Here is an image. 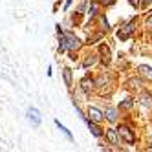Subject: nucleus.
<instances>
[{"instance_id": "15", "label": "nucleus", "mask_w": 152, "mask_h": 152, "mask_svg": "<svg viewBox=\"0 0 152 152\" xmlns=\"http://www.w3.org/2000/svg\"><path fill=\"white\" fill-rule=\"evenodd\" d=\"M147 26H148V28H152V15L147 18Z\"/></svg>"}, {"instance_id": "9", "label": "nucleus", "mask_w": 152, "mask_h": 152, "mask_svg": "<svg viewBox=\"0 0 152 152\" xmlns=\"http://www.w3.org/2000/svg\"><path fill=\"white\" fill-rule=\"evenodd\" d=\"M139 72H141V75H145V77L152 79V68L147 66V64H141V66H139Z\"/></svg>"}, {"instance_id": "2", "label": "nucleus", "mask_w": 152, "mask_h": 152, "mask_svg": "<svg viewBox=\"0 0 152 152\" xmlns=\"http://www.w3.org/2000/svg\"><path fill=\"white\" fill-rule=\"evenodd\" d=\"M28 121L31 123V126H40V121H42V117H40V112L37 110V108H28Z\"/></svg>"}, {"instance_id": "1", "label": "nucleus", "mask_w": 152, "mask_h": 152, "mask_svg": "<svg viewBox=\"0 0 152 152\" xmlns=\"http://www.w3.org/2000/svg\"><path fill=\"white\" fill-rule=\"evenodd\" d=\"M59 35H61V46H59L61 51L77 50V48L81 46V40L75 37L73 33H64V31H61V28H59Z\"/></svg>"}, {"instance_id": "4", "label": "nucleus", "mask_w": 152, "mask_h": 152, "mask_svg": "<svg viewBox=\"0 0 152 152\" xmlns=\"http://www.w3.org/2000/svg\"><path fill=\"white\" fill-rule=\"evenodd\" d=\"M88 115H90V121H94V123H99V121H103V112L99 110V108H95V106H90L88 108Z\"/></svg>"}, {"instance_id": "11", "label": "nucleus", "mask_w": 152, "mask_h": 152, "mask_svg": "<svg viewBox=\"0 0 152 152\" xmlns=\"http://www.w3.org/2000/svg\"><path fill=\"white\" fill-rule=\"evenodd\" d=\"M141 104H143V106H152V95L143 94V95H141Z\"/></svg>"}, {"instance_id": "19", "label": "nucleus", "mask_w": 152, "mask_h": 152, "mask_svg": "<svg viewBox=\"0 0 152 152\" xmlns=\"http://www.w3.org/2000/svg\"><path fill=\"white\" fill-rule=\"evenodd\" d=\"M101 2H103V4H104V2H106V4H112V0H101Z\"/></svg>"}, {"instance_id": "10", "label": "nucleus", "mask_w": 152, "mask_h": 152, "mask_svg": "<svg viewBox=\"0 0 152 152\" xmlns=\"http://www.w3.org/2000/svg\"><path fill=\"white\" fill-rule=\"evenodd\" d=\"M106 119H108V121H115V119H117V110H115V108H106Z\"/></svg>"}, {"instance_id": "13", "label": "nucleus", "mask_w": 152, "mask_h": 152, "mask_svg": "<svg viewBox=\"0 0 152 152\" xmlns=\"http://www.w3.org/2000/svg\"><path fill=\"white\" fill-rule=\"evenodd\" d=\"M128 106H132V101H130V99H126L125 103H121V108H128Z\"/></svg>"}, {"instance_id": "12", "label": "nucleus", "mask_w": 152, "mask_h": 152, "mask_svg": "<svg viewBox=\"0 0 152 152\" xmlns=\"http://www.w3.org/2000/svg\"><path fill=\"white\" fill-rule=\"evenodd\" d=\"M64 81H66V86H72V70L64 68Z\"/></svg>"}, {"instance_id": "17", "label": "nucleus", "mask_w": 152, "mask_h": 152, "mask_svg": "<svg viewBox=\"0 0 152 152\" xmlns=\"http://www.w3.org/2000/svg\"><path fill=\"white\" fill-rule=\"evenodd\" d=\"M130 4H134V6H137V0H128Z\"/></svg>"}, {"instance_id": "7", "label": "nucleus", "mask_w": 152, "mask_h": 152, "mask_svg": "<svg viewBox=\"0 0 152 152\" xmlns=\"http://www.w3.org/2000/svg\"><path fill=\"white\" fill-rule=\"evenodd\" d=\"M55 125H57V128L61 130V132H62L64 136H66V139H68V141H73V136H72V132H70V130H68L66 126H64V125L59 121V119H55Z\"/></svg>"}, {"instance_id": "6", "label": "nucleus", "mask_w": 152, "mask_h": 152, "mask_svg": "<svg viewBox=\"0 0 152 152\" xmlns=\"http://www.w3.org/2000/svg\"><path fill=\"white\" fill-rule=\"evenodd\" d=\"M86 125H88V128L92 130V134H94L95 137H101V136H103V130H101L99 126H97L94 121H90V119H86Z\"/></svg>"}, {"instance_id": "3", "label": "nucleus", "mask_w": 152, "mask_h": 152, "mask_svg": "<svg viewBox=\"0 0 152 152\" xmlns=\"http://www.w3.org/2000/svg\"><path fill=\"white\" fill-rule=\"evenodd\" d=\"M117 134L121 136V137L126 141V143H130V145H132L134 141H136V137H134V134H132V130H130L128 126H125V125H121V126L117 128Z\"/></svg>"}, {"instance_id": "18", "label": "nucleus", "mask_w": 152, "mask_h": 152, "mask_svg": "<svg viewBox=\"0 0 152 152\" xmlns=\"http://www.w3.org/2000/svg\"><path fill=\"white\" fill-rule=\"evenodd\" d=\"M70 4H72V0H66V9L70 7Z\"/></svg>"}, {"instance_id": "5", "label": "nucleus", "mask_w": 152, "mask_h": 152, "mask_svg": "<svg viewBox=\"0 0 152 152\" xmlns=\"http://www.w3.org/2000/svg\"><path fill=\"white\" fill-rule=\"evenodd\" d=\"M132 26H134L132 22H128V24H125V26H123V29H121V31H119V33H117V37H119V39H121V40H125V39H128V35H130V31H132V29H134Z\"/></svg>"}, {"instance_id": "8", "label": "nucleus", "mask_w": 152, "mask_h": 152, "mask_svg": "<svg viewBox=\"0 0 152 152\" xmlns=\"http://www.w3.org/2000/svg\"><path fill=\"white\" fill-rule=\"evenodd\" d=\"M106 137H108V141H110L112 145H117L119 143V137H117V130H114V128H110L106 132Z\"/></svg>"}, {"instance_id": "16", "label": "nucleus", "mask_w": 152, "mask_h": 152, "mask_svg": "<svg viewBox=\"0 0 152 152\" xmlns=\"http://www.w3.org/2000/svg\"><path fill=\"white\" fill-rule=\"evenodd\" d=\"M148 4H152V0H143V6H148Z\"/></svg>"}, {"instance_id": "14", "label": "nucleus", "mask_w": 152, "mask_h": 152, "mask_svg": "<svg viewBox=\"0 0 152 152\" xmlns=\"http://www.w3.org/2000/svg\"><path fill=\"white\" fill-rule=\"evenodd\" d=\"M94 62H95V59H86V62H84V66H92Z\"/></svg>"}, {"instance_id": "20", "label": "nucleus", "mask_w": 152, "mask_h": 152, "mask_svg": "<svg viewBox=\"0 0 152 152\" xmlns=\"http://www.w3.org/2000/svg\"><path fill=\"white\" fill-rule=\"evenodd\" d=\"M148 150H152V145H150V147H148Z\"/></svg>"}]
</instances>
